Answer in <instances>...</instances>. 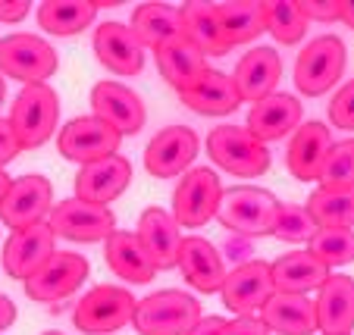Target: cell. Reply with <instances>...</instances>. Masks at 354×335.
I'll return each mask as SVG.
<instances>
[{"label": "cell", "instance_id": "obj_1", "mask_svg": "<svg viewBox=\"0 0 354 335\" xmlns=\"http://www.w3.org/2000/svg\"><path fill=\"white\" fill-rule=\"evenodd\" d=\"M276 210H279V201H276L273 191L257 185H235L223 191L216 220L232 235L261 238V235H273Z\"/></svg>", "mask_w": 354, "mask_h": 335}, {"label": "cell", "instance_id": "obj_2", "mask_svg": "<svg viewBox=\"0 0 354 335\" xmlns=\"http://www.w3.org/2000/svg\"><path fill=\"white\" fill-rule=\"evenodd\" d=\"M10 126L19 138L22 151H35L50 141L60 126V97L50 85H22L10 107Z\"/></svg>", "mask_w": 354, "mask_h": 335}, {"label": "cell", "instance_id": "obj_3", "mask_svg": "<svg viewBox=\"0 0 354 335\" xmlns=\"http://www.w3.org/2000/svg\"><path fill=\"white\" fill-rule=\"evenodd\" d=\"M201 323V304L188 291L163 289L138 298L132 326L138 335H188Z\"/></svg>", "mask_w": 354, "mask_h": 335}, {"label": "cell", "instance_id": "obj_4", "mask_svg": "<svg viewBox=\"0 0 354 335\" xmlns=\"http://www.w3.org/2000/svg\"><path fill=\"white\" fill-rule=\"evenodd\" d=\"M345 63H348V50L342 44V38L320 35V38L308 41L304 50L298 54V60H295V88L304 97H320L342 79Z\"/></svg>", "mask_w": 354, "mask_h": 335}, {"label": "cell", "instance_id": "obj_5", "mask_svg": "<svg viewBox=\"0 0 354 335\" xmlns=\"http://www.w3.org/2000/svg\"><path fill=\"white\" fill-rule=\"evenodd\" d=\"M207 154L216 166H223L232 175H263L270 169V151L263 141L241 126H216L207 135Z\"/></svg>", "mask_w": 354, "mask_h": 335}, {"label": "cell", "instance_id": "obj_6", "mask_svg": "<svg viewBox=\"0 0 354 335\" xmlns=\"http://www.w3.org/2000/svg\"><path fill=\"white\" fill-rule=\"evenodd\" d=\"M138 307V298L122 285H97L91 289L73 310V320L88 335H107L129 326Z\"/></svg>", "mask_w": 354, "mask_h": 335}, {"label": "cell", "instance_id": "obj_7", "mask_svg": "<svg viewBox=\"0 0 354 335\" xmlns=\"http://www.w3.org/2000/svg\"><path fill=\"white\" fill-rule=\"evenodd\" d=\"M57 50L41 35L16 32L0 41V73L22 85H44L57 73Z\"/></svg>", "mask_w": 354, "mask_h": 335}, {"label": "cell", "instance_id": "obj_8", "mask_svg": "<svg viewBox=\"0 0 354 335\" xmlns=\"http://www.w3.org/2000/svg\"><path fill=\"white\" fill-rule=\"evenodd\" d=\"M223 198V185L220 175L207 166H192L185 175L179 179L173 191V210L169 213L176 216V222L185 229H201L207 226L216 216V207H220Z\"/></svg>", "mask_w": 354, "mask_h": 335}, {"label": "cell", "instance_id": "obj_9", "mask_svg": "<svg viewBox=\"0 0 354 335\" xmlns=\"http://www.w3.org/2000/svg\"><path fill=\"white\" fill-rule=\"evenodd\" d=\"M120 141L122 135L116 132L113 126H107L97 116H75L57 135V148L66 160L79 163V166H88V163L107 160V157L120 154Z\"/></svg>", "mask_w": 354, "mask_h": 335}, {"label": "cell", "instance_id": "obj_10", "mask_svg": "<svg viewBox=\"0 0 354 335\" xmlns=\"http://www.w3.org/2000/svg\"><path fill=\"white\" fill-rule=\"evenodd\" d=\"M54 210V188L50 179L38 173H28L13 179L10 191L0 201V220L10 232H22V229H32L38 222H47Z\"/></svg>", "mask_w": 354, "mask_h": 335}, {"label": "cell", "instance_id": "obj_11", "mask_svg": "<svg viewBox=\"0 0 354 335\" xmlns=\"http://www.w3.org/2000/svg\"><path fill=\"white\" fill-rule=\"evenodd\" d=\"M50 229L57 232V238L66 242H79V245H94V242H107L110 235L116 232V216L110 207H97V204L79 201L69 198L60 201L50 210Z\"/></svg>", "mask_w": 354, "mask_h": 335}, {"label": "cell", "instance_id": "obj_12", "mask_svg": "<svg viewBox=\"0 0 354 335\" xmlns=\"http://www.w3.org/2000/svg\"><path fill=\"white\" fill-rule=\"evenodd\" d=\"M276 295L273 285V267L267 260H251L241 267L229 269L226 282H223V304L239 316H257L267 301Z\"/></svg>", "mask_w": 354, "mask_h": 335}, {"label": "cell", "instance_id": "obj_13", "mask_svg": "<svg viewBox=\"0 0 354 335\" xmlns=\"http://www.w3.org/2000/svg\"><path fill=\"white\" fill-rule=\"evenodd\" d=\"M88 279V260L73 251H57L32 279H26V295L38 304H54L75 295Z\"/></svg>", "mask_w": 354, "mask_h": 335}, {"label": "cell", "instance_id": "obj_14", "mask_svg": "<svg viewBox=\"0 0 354 335\" xmlns=\"http://www.w3.org/2000/svg\"><path fill=\"white\" fill-rule=\"evenodd\" d=\"M201 138L188 126H167L147 141L145 166L154 179H176L192 169V160L198 157Z\"/></svg>", "mask_w": 354, "mask_h": 335}, {"label": "cell", "instance_id": "obj_15", "mask_svg": "<svg viewBox=\"0 0 354 335\" xmlns=\"http://www.w3.org/2000/svg\"><path fill=\"white\" fill-rule=\"evenodd\" d=\"M54 254H57V232L50 229V222H38V226L13 232L7 238V245H3V269H7V276L26 282Z\"/></svg>", "mask_w": 354, "mask_h": 335}, {"label": "cell", "instance_id": "obj_16", "mask_svg": "<svg viewBox=\"0 0 354 335\" xmlns=\"http://www.w3.org/2000/svg\"><path fill=\"white\" fill-rule=\"evenodd\" d=\"M91 110L97 119H104L107 126H113L120 135H138L145 128L147 110L141 104V97L122 82H97L91 88Z\"/></svg>", "mask_w": 354, "mask_h": 335}, {"label": "cell", "instance_id": "obj_17", "mask_svg": "<svg viewBox=\"0 0 354 335\" xmlns=\"http://www.w3.org/2000/svg\"><path fill=\"white\" fill-rule=\"evenodd\" d=\"M94 57L104 63V69L116 75H138L145 69V44L135 38L126 22H100L94 28Z\"/></svg>", "mask_w": 354, "mask_h": 335}, {"label": "cell", "instance_id": "obj_18", "mask_svg": "<svg viewBox=\"0 0 354 335\" xmlns=\"http://www.w3.org/2000/svg\"><path fill=\"white\" fill-rule=\"evenodd\" d=\"M138 235L141 248L147 251V257L154 260L157 269H173L179 267V251H182V242H185V235H182V226L176 222V216L163 207H147L138 220Z\"/></svg>", "mask_w": 354, "mask_h": 335}, {"label": "cell", "instance_id": "obj_19", "mask_svg": "<svg viewBox=\"0 0 354 335\" xmlns=\"http://www.w3.org/2000/svg\"><path fill=\"white\" fill-rule=\"evenodd\" d=\"M132 182V163L122 154H113L107 160L88 163L79 169L75 175V198L88 204H97V207H107L110 201L122 195Z\"/></svg>", "mask_w": 354, "mask_h": 335}, {"label": "cell", "instance_id": "obj_20", "mask_svg": "<svg viewBox=\"0 0 354 335\" xmlns=\"http://www.w3.org/2000/svg\"><path fill=\"white\" fill-rule=\"evenodd\" d=\"M333 144H335V138L329 132V126H323V122H301L295 128L292 141H288V151H286L288 173L298 182H317Z\"/></svg>", "mask_w": 354, "mask_h": 335}, {"label": "cell", "instance_id": "obj_21", "mask_svg": "<svg viewBox=\"0 0 354 335\" xmlns=\"http://www.w3.org/2000/svg\"><path fill=\"white\" fill-rule=\"evenodd\" d=\"M279 75H282V57L276 47H254V50H248L245 57L239 60L232 73V82L239 88L241 101H251L254 107L257 101L276 94V85H279Z\"/></svg>", "mask_w": 354, "mask_h": 335}, {"label": "cell", "instance_id": "obj_22", "mask_svg": "<svg viewBox=\"0 0 354 335\" xmlns=\"http://www.w3.org/2000/svg\"><path fill=\"white\" fill-rule=\"evenodd\" d=\"M179 269L188 285L204 291V295L223 291V282H226V276H229L223 254L207 238H201V235H185L182 251H179Z\"/></svg>", "mask_w": 354, "mask_h": 335}, {"label": "cell", "instance_id": "obj_23", "mask_svg": "<svg viewBox=\"0 0 354 335\" xmlns=\"http://www.w3.org/2000/svg\"><path fill=\"white\" fill-rule=\"evenodd\" d=\"M298 126H301V101L286 91H276L270 97H263V101H257L248 110V122H245L248 132L257 141H263V144L295 135Z\"/></svg>", "mask_w": 354, "mask_h": 335}, {"label": "cell", "instance_id": "obj_24", "mask_svg": "<svg viewBox=\"0 0 354 335\" xmlns=\"http://www.w3.org/2000/svg\"><path fill=\"white\" fill-rule=\"evenodd\" d=\"M317 326L323 335H351L354 332V279L333 273L314 298Z\"/></svg>", "mask_w": 354, "mask_h": 335}, {"label": "cell", "instance_id": "obj_25", "mask_svg": "<svg viewBox=\"0 0 354 335\" xmlns=\"http://www.w3.org/2000/svg\"><path fill=\"white\" fill-rule=\"evenodd\" d=\"M182 13V35L198 47L204 57H226L232 50L229 35L223 28V19L216 13V3L207 0H188L179 7Z\"/></svg>", "mask_w": 354, "mask_h": 335}, {"label": "cell", "instance_id": "obj_26", "mask_svg": "<svg viewBox=\"0 0 354 335\" xmlns=\"http://www.w3.org/2000/svg\"><path fill=\"white\" fill-rule=\"evenodd\" d=\"M154 60H157V69H160V75L179 94H185L188 88H194L201 79H204V73L210 69L207 66V57L201 54L198 47H194L192 41L185 38V35H179V38H169L167 44L157 47V50H154Z\"/></svg>", "mask_w": 354, "mask_h": 335}, {"label": "cell", "instance_id": "obj_27", "mask_svg": "<svg viewBox=\"0 0 354 335\" xmlns=\"http://www.w3.org/2000/svg\"><path fill=\"white\" fill-rule=\"evenodd\" d=\"M273 285L282 295H310L320 291V285L333 276V269L314 257L310 251H288V254L276 257L273 263Z\"/></svg>", "mask_w": 354, "mask_h": 335}, {"label": "cell", "instance_id": "obj_28", "mask_svg": "<svg viewBox=\"0 0 354 335\" xmlns=\"http://www.w3.org/2000/svg\"><path fill=\"white\" fill-rule=\"evenodd\" d=\"M179 97L188 110H194L201 116H229L241 107L239 88H235L232 75L223 73V69H207L204 79Z\"/></svg>", "mask_w": 354, "mask_h": 335}, {"label": "cell", "instance_id": "obj_29", "mask_svg": "<svg viewBox=\"0 0 354 335\" xmlns=\"http://www.w3.org/2000/svg\"><path fill=\"white\" fill-rule=\"evenodd\" d=\"M261 320L276 335H314L317 326V304L308 295H282L276 291L261 310Z\"/></svg>", "mask_w": 354, "mask_h": 335}, {"label": "cell", "instance_id": "obj_30", "mask_svg": "<svg viewBox=\"0 0 354 335\" xmlns=\"http://www.w3.org/2000/svg\"><path fill=\"white\" fill-rule=\"evenodd\" d=\"M104 257H107V267L113 269L120 279H126L129 285H147L157 273L154 260H151L147 251L141 248L135 232L116 229L107 242H104Z\"/></svg>", "mask_w": 354, "mask_h": 335}, {"label": "cell", "instance_id": "obj_31", "mask_svg": "<svg viewBox=\"0 0 354 335\" xmlns=\"http://www.w3.org/2000/svg\"><path fill=\"white\" fill-rule=\"evenodd\" d=\"M129 28L135 32V38L145 47H160L169 38H179L182 35V13L179 7H169V3H141L132 10V22Z\"/></svg>", "mask_w": 354, "mask_h": 335}, {"label": "cell", "instance_id": "obj_32", "mask_svg": "<svg viewBox=\"0 0 354 335\" xmlns=\"http://www.w3.org/2000/svg\"><path fill=\"white\" fill-rule=\"evenodd\" d=\"M97 19V3L94 0H44L38 7V22L47 35H79Z\"/></svg>", "mask_w": 354, "mask_h": 335}, {"label": "cell", "instance_id": "obj_33", "mask_svg": "<svg viewBox=\"0 0 354 335\" xmlns=\"http://www.w3.org/2000/svg\"><path fill=\"white\" fill-rule=\"evenodd\" d=\"M216 13L223 19V28L229 35V44H251L267 32V19H263V7L257 0H226L216 3Z\"/></svg>", "mask_w": 354, "mask_h": 335}, {"label": "cell", "instance_id": "obj_34", "mask_svg": "<svg viewBox=\"0 0 354 335\" xmlns=\"http://www.w3.org/2000/svg\"><path fill=\"white\" fill-rule=\"evenodd\" d=\"M308 210L317 226L354 229V188H317L308 198Z\"/></svg>", "mask_w": 354, "mask_h": 335}, {"label": "cell", "instance_id": "obj_35", "mask_svg": "<svg viewBox=\"0 0 354 335\" xmlns=\"http://www.w3.org/2000/svg\"><path fill=\"white\" fill-rule=\"evenodd\" d=\"M263 7V19H267V32L273 35L279 44L292 47L298 41H304L308 35V19L301 16L295 0H267Z\"/></svg>", "mask_w": 354, "mask_h": 335}, {"label": "cell", "instance_id": "obj_36", "mask_svg": "<svg viewBox=\"0 0 354 335\" xmlns=\"http://www.w3.org/2000/svg\"><path fill=\"white\" fill-rule=\"evenodd\" d=\"M308 251L314 257H320L329 269L354 263V229H342V226L317 229V235L308 242Z\"/></svg>", "mask_w": 354, "mask_h": 335}, {"label": "cell", "instance_id": "obj_37", "mask_svg": "<svg viewBox=\"0 0 354 335\" xmlns=\"http://www.w3.org/2000/svg\"><path fill=\"white\" fill-rule=\"evenodd\" d=\"M317 220L310 216L308 204H279L276 210V222H273V235L279 242L288 245H308L317 235Z\"/></svg>", "mask_w": 354, "mask_h": 335}, {"label": "cell", "instance_id": "obj_38", "mask_svg": "<svg viewBox=\"0 0 354 335\" xmlns=\"http://www.w3.org/2000/svg\"><path fill=\"white\" fill-rule=\"evenodd\" d=\"M323 188H354V138L335 141L320 173Z\"/></svg>", "mask_w": 354, "mask_h": 335}, {"label": "cell", "instance_id": "obj_39", "mask_svg": "<svg viewBox=\"0 0 354 335\" xmlns=\"http://www.w3.org/2000/svg\"><path fill=\"white\" fill-rule=\"evenodd\" d=\"M329 122H333L335 128L354 132V79L345 82V85L335 91L333 101H329Z\"/></svg>", "mask_w": 354, "mask_h": 335}, {"label": "cell", "instance_id": "obj_40", "mask_svg": "<svg viewBox=\"0 0 354 335\" xmlns=\"http://www.w3.org/2000/svg\"><path fill=\"white\" fill-rule=\"evenodd\" d=\"M308 22H335L342 19V0H295Z\"/></svg>", "mask_w": 354, "mask_h": 335}, {"label": "cell", "instance_id": "obj_41", "mask_svg": "<svg viewBox=\"0 0 354 335\" xmlns=\"http://www.w3.org/2000/svg\"><path fill=\"white\" fill-rule=\"evenodd\" d=\"M254 238H245V235H232L226 232V242H223V257H229V263H235V267H241V263H251L254 260Z\"/></svg>", "mask_w": 354, "mask_h": 335}, {"label": "cell", "instance_id": "obj_42", "mask_svg": "<svg viewBox=\"0 0 354 335\" xmlns=\"http://www.w3.org/2000/svg\"><path fill=\"white\" fill-rule=\"evenodd\" d=\"M19 151H22V144H19V138H16L10 119H0V169L7 166V163H13L16 157H19Z\"/></svg>", "mask_w": 354, "mask_h": 335}, {"label": "cell", "instance_id": "obj_43", "mask_svg": "<svg viewBox=\"0 0 354 335\" xmlns=\"http://www.w3.org/2000/svg\"><path fill=\"white\" fill-rule=\"evenodd\" d=\"M223 335H270V329L261 316H239V320H229Z\"/></svg>", "mask_w": 354, "mask_h": 335}, {"label": "cell", "instance_id": "obj_44", "mask_svg": "<svg viewBox=\"0 0 354 335\" xmlns=\"http://www.w3.org/2000/svg\"><path fill=\"white\" fill-rule=\"evenodd\" d=\"M32 10L28 0H0V22H22Z\"/></svg>", "mask_w": 354, "mask_h": 335}, {"label": "cell", "instance_id": "obj_45", "mask_svg": "<svg viewBox=\"0 0 354 335\" xmlns=\"http://www.w3.org/2000/svg\"><path fill=\"white\" fill-rule=\"evenodd\" d=\"M226 326H229V320H223V316H201V323L188 335H223Z\"/></svg>", "mask_w": 354, "mask_h": 335}, {"label": "cell", "instance_id": "obj_46", "mask_svg": "<svg viewBox=\"0 0 354 335\" xmlns=\"http://www.w3.org/2000/svg\"><path fill=\"white\" fill-rule=\"evenodd\" d=\"M16 323V304L10 301L7 295H0V332L3 329H10Z\"/></svg>", "mask_w": 354, "mask_h": 335}, {"label": "cell", "instance_id": "obj_47", "mask_svg": "<svg viewBox=\"0 0 354 335\" xmlns=\"http://www.w3.org/2000/svg\"><path fill=\"white\" fill-rule=\"evenodd\" d=\"M348 28H354V0H342V19Z\"/></svg>", "mask_w": 354, "mask_h": 335}, {"label": "cell", "instance_id": "obj_48", "mask_svg": "<svg viewBox=\"0 0 354 335\" xmlns=\"http://www.w3.org/2000/svg\"><path fill=\"white\" fill-rule=\"evenodd\" d=\"M10 185H13V179H10V175L3 173V169H0V201H3V195L10 191Z\"/></svg>", "mask_w": 354, "mask_h": 335}, {"label": "cell", "instance_id": "obj_49", "mask_svg": "<svg viewBox=\"0 0 354 335\" xmlns=\"http://www.w3.org/2000/svg\"><path fill=\"white\" fill-rule=\"evenodd\" d=\"M3 97H7V82H3V75H0V104H3Z\"/></svg>", "mask_w": 354, "mask_h": 335}, {"label": "cell", "instance_id": "obj_50", "mask_svg": "<svg viewBox=\"0 0 354 335\" xmlns=\"http://www.w3.org/2000/svg\"><path fill=\"white\" fill-rule=\"evenodd\" d=\"M44 335H63V332H57V329H50V332H44Z\"/></svg>", "mask_w": 354, "mask_h": 335}]
</instances>
